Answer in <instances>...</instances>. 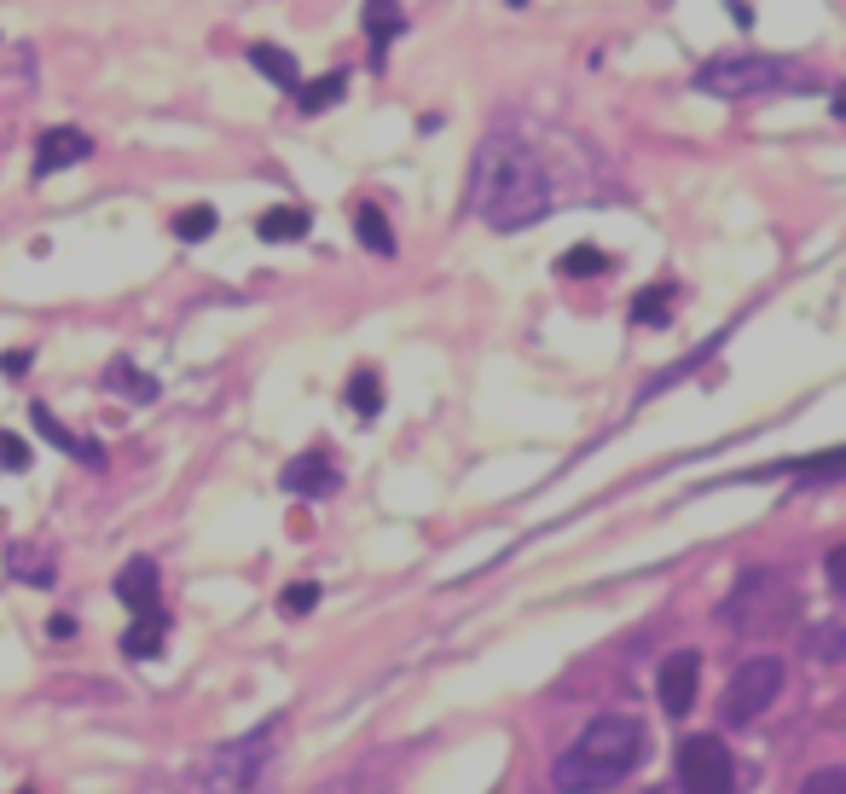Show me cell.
I'll return each mask as SVG.
<instances>
[{"instance_id":"obj_1","label":"cell","mask_w":846,"mask_h":794,"mask_svg":"<svg viewBox=\"0 0 846 794\" xmlns=\"http://www.w3.org/2000/svg\"><path fill=\"white\" fill-rule=\"evenodd\" d=\"M551 169L533 151V140H522L517 128H493L476 145L470 163V210L493 226V233H522L540 226L551 215Z\"/></svg>"},{"instance_id":"obj_2","label":"cell","mask_w":846,"mask_h":794,"mask_svg":"<svg viewBox=\"0 0 846 794\" xmlns=\"http://www.w3.org/2000/svg\"><path fill=\"white\" fill-rule=\"evenodd\" d=\"M638 754H644V720H632V713H603V720H592L574 742L569 754L557 760L551 783L562 794H598V788H614Z\"/></svg>"},{"instance_id":"obj_3","label":"cell","mask_w":846,"mask_h":794,"mask_svg":"<svg viewBox=\"0 0 846 794\" xmlns=\"http://www.w3.org/2000/svg\"><path fill=\"white\" fill-rule=\"evenodd\" d=\"M696 88L713 99H765V93H817L824 75L801 59H772V53H725L696 70Z\"/></svg>"},{"instance_id":"obj_4","label":"cell","mask_w":846,"mask_h":794,"mask_svg":"<svg viewBox=\"0 0 846 794\" xmlns=\"http://www.w3.org/2000/svg\"><path fill=\"white\" fill-rule=\"evenodd\" d=\"M278 736H285V720H267L262 731L215 749L203 765V794H262L278 765Z\"/></svg>"},{"instance_id":"obj_5","label":"cell","mask_w":846,"mask_h":794,"mask_svg":"<svg viewBox=\"0 0 846 794\" xmlns=\"http://www.w3.org/2000/svg\"><path fill=\"white\" fill-rule=\"evenodd\" d=\"M788 614H794V586L777 569H748L725 598V627L736 632H777L788 627Z\"/></svg>"},{"instance_id":"obj_6","label":"cell","mask_w":846,"mask_h":794,"mask_svg":"<svg viewBox=\"0 0 846 794\" xmlns=\"http://www.w3.org/2000/svg\"><path fill=\"white\" fill-rule=\"evenodd\" d=\"M783 679H788V668H783L777 655L742 661V668L731 673V684H725V696H720V720L725 725H754L760 713L783 696Z\"/></svg>"},{"instance_id":"obj_7","label":"cell","mask_w":846,"mask_h":794,"mask_svg":"<svg viewBox=\"0 0 846 794\" xmlns=\"http://www.w3.org/2000/svg\"><path fill=\"white\" fill-rule=\"evenodd\" d=\"M679 794H731V749L720 736H684L679 742Z\"/></svg>"},{"instance_id":"obj_8","label":"cell","mask_w":846,"mask_h":794,"mask_svg":"<svg viewBox=\"0 0 846 794\" xmlns=\"http://www.w3.org/2000/svg\"><path fill=\"white\" fill-rule=\"evenodd\" d=\"M696 684H702V655H696V650L666 655V661H661V673H655L661 713H673V720H684V713L696 708Z\"/></svg>"},{"instance_id":"obj_9","label":"cell","mask_w":846,"mask_h":794,"mask_svg":"<svg viewBox=\"0 0 846 794\" xmlns=\"http://www.w3.org/2000/svg\"><path fill=\"white\" fill-rule=\"evenodd\" d=\"M278 481H285V493H296V499H325V493H337V488H343V470L330 465V452L314 447V452L291 458Z\"/></svg>"},{"instance_id":"obj_10","label":"cell","mask_w":846,"mask_h":794,"mask_svg":"<svg viewBox=\"0 0 846 794\" xmlns=\"http://www.w3.org/2000/svg\"><path fill=\"white\" fill-rule=\"evenodd\" d=\"M93 157V140L82 134V128H47L41 145H35V181H47V174H59L70 163Z\"/></svg>"},{"instance_id":"obj_11","label":"cell","mask_w":846,"mask_h":794,"mask_svg":"<svg viewBox=\"0 0 846 794\" xmlns=\"http://www.w3.org/2000/svg\"><path fill=\"white\" fill-rule=\"evenodd\" d=\"M157 562H151V557H128L122 562V574H116V598L128 603V609H157Z\"/></svg>"},{"instance_id":"obj_12","label":"cell","mask_w":846,"mask_h":794,"mask_svg":"<svg viewBox=\"0 0 846 794\" xmlns=\"http://www.w3.org/2000/svg\"><path fill=\"white\" fill-rule=\"evenodd\" d=\"M360 23H366V35H371V47H377L371 59L383 64V53H389V41L406 30V12H400V0H366Z\"/></svg>"},{"instance_id":"obj_13","label":"cell","mask_w":846,"mask_h":794,"mask_svg":"<svg viewBox=\"0 0 846 794\" xmlns=\"http://www.w3.org/2000/svg\"><path fill=\"white\" fill-rule=\"evenodd\" d=\"M249 64L262 70L273 88H285V93H296V88H302V70H296V59L285 53V47H273V41H255V47H249Z\"/></svg>"},{"instance_id":"obj_14","label":"cell","mask_w":846,"mask_h":794,"mask_svg":"<svg viewBox=\"0 0 846 794\" xmlns=\"http://www.w3.org/2000/svg\"><path fill=\"white\" fill-rule=\"evenodd\" d=\"M163 627H169V614L163 609H140V621L122 632V650L145 661V655H163Z\"/></svg>"},{"instance_id":"obj_15","label":"cell","mask_w":846,"mask_h":794,"mask_svg":"<svg viewBox=\"0 0 846 794\" xmlns=\"http://www.w3.org/2000/svg\"><path fill=\"white\" fill-rule=\"evenodd\" d=\"M307 226H314V215H307L302 203H278V210L262 215V226H255V233H262L267 244H291V238H307Z\"/></svg>"},{"instance_id":"obj_16","label":"cell","mask_w":846,"mask_h":794,"mask_svg":"<svg viewBox=\"0 0 846 794\" xmlns=\"http://www.w3.org/2000/svg\"><path fill=\"white\" fill-rule=\"evenodd\" d=\"M30 418H35V429L47 435V441H53V447H64L70 458H82V465H99V458H105L93 441H82V435H70V429H64L53 413H47V406H30Z\"/></svg>"},{"instance_id":"obj_17","label":"cell","mask_w":846,"mask_h":794,"mask_svg":"<svg viewBox=\"0 0 846 794\" xmlns=\"http://www.w3.org/2000/svg\"><path fill=\"white\" fill-rule=\"evenodd\" d=\"M105 389H116V395H128V400H140V406H151L163 389H157V377H145V371H134L128 360H111L105 366Z\"/></svg>"},{"instance_id":"obj_18","label":"cell","mask_w":846,"mask_h":794,"mask_svg":"<svg viewBox=\"0 0 846 794\" xmlns=\"http://www.w3.org/2000/svg\"><path fill=\"white\" fill-rule=\"evenodd\" d=\"M7 574L30 580V586H53V557H47L41 546H12L7 551Z\"/></svg>"},{"instance_id":"obj_19","label":"cell","mask_w":846,"mask_h":794,"mask_svg":"<svg viewBox=\"0 0 846 794\" xmlns=\"http://www.w3.org/2000/svg\"><path fill=\"white\" fill-rule=\"evenodd\" d=\"M354 233L371 255H395V233H389V215L377 210V203H360V215H354Z\"/></svg>"},{"instance_id":"obj_20","label":"cell","mask_w":846,"mask_h":794,"mask_svg":"<svg viewBox=\"0 0 846 794\" xmlns=\"http://www.w3.org/2000/svg\"><path fill=\"white\" fill-rule=\"evenodd\" d=\"M632 319L638 325H666L673 319V285H644L632 296Z\"/></svg>"},{"instance_id":"obj_21","label":"cell","mask_w":846,"mask_h":794,"mask_svg":"<svg viewBox=\"0 0 846 794\" xmlns=\"http://www.w3.org/2000/svg\"><path fill=\"white\" fill-rule=\"evenodd\" d=\"M603 267H609V255H603L598 244H574V250L557 255V273H562V278H598Z\"/></svg>"},{"instance_id":"obj_22","label":"cell","mask_w":846,"mask_h":794,"mask_svg":"<svg viewBox=\"0 0 846 794\" xmlns=\"http://www.w3.org/2000/svg\"><path fill=\"white\" fill-rule=\"evenodd\" d=\"M348 406H354L360 418H371L377 406H383V383H377V371H371V366H360V371L348 377Z\"/></svg>"},{"instance_id":"obj_23","label":"cell","mask_w":846,"mask_h":794,"mask_svg":"<svg viewBox=\"0 0 846 794\" xmlns=\"http://www.w3.org/2000/svg\"><path fill=\"white\" fill-rule=\"evenodd\" d=\"M296 99H302V111H307V116H319L325 105H337V99H343V75L330 70V75H319V82L296 88Z\"/></svg>"},{"instance_id":"obj_24","label":"cell","mask_w":846,"mask_h":794,"mask_svg":"<svg viewBox=\"0 0 846 794\" xmlns=\"http://www.w3.org/2000/svg\"><path fill=\"white\" fill-rule=\"evenodd\" d=\"M210 233H215V210H210V203L174 215V238H210Z\"/></svg>"},{"instance_id":"obj_25","label":"cell","mask_w":846,"mask_h":794,"mask_svg":"<svg viewBox=\"0 0 846 794\" xmlns=\"http://www.w3.org/2000/svg\"><path fill=\"white\" fill-rule=\"evenodd\" d=\"M314 603H319V586L314 580H296V586H285V598H278V609H285V614H307Z\"/></svg>"},{"instance_id":"obj_26","label":"cell","mask_w":846,"mask_h":794,"mask_svg":"<svg viewBox=\"0 0 846 794\" xmlns=\"http://www.w3.org/2000/svg\"><path fill=\"white\" fill-rule=\"evenodd\" d=\"M794 794H846V772H840V765H824V772H812Z\"/></svg>"},{"instance_id":"obj_27","label":"cell","mask_w":846,"mask_h":794,"mask_svg":"<svg viewBox=\"0 0 846 794\" xmlns=\"http://www.w3.org/2000/svg\"><path fill=\"white\" fill-rule=\"evenodd\" d=\"M840 638H846V632H840L835 621H824V627H817V632H812V644H806V650H812L817 661H835V655L846 650V644H840Z\"/></svg>"},{"instance_id":"obj_28","label":"cell","mask_w":846,"mask_h":794,"mask_svg":"<svg viewBox=\"0 0 846 794\" xmlns=\"http://www.w3.org/2000/svg\"><path fill=\"white\" fill-rule=\"evenodd\" d=\"M0 465H7V470H30V447H23L18 435H0Z\"/></svg>"},{"instance_id":"obj_29","label":"cell","mask_w":846,"mask_h":794,"mask_svg":"<svg viewBox=\"0 0 846 794\" xmlns=\"http://www.w3.org/2000/svg\"><path fill=\"white\" fill-rule=\"evenodd\" d=\"M824 569H829V592H846V551H840V546L829 551V562H824Z\"/></svg>"},{"instance_id":"obj_30","label":"cell","mask_w":846,"mask_h":794,"mask_svg":"<svg viewBox=\"0 0 846 794\" xmlns=\"http://www.w3.org/2000/svg\"><path fill=\"white\" fill-rule=\"evenodd\" d=\"M0 371H7V377H23V371H30V354H7V360H0Z\"/></svg>"},{"instance_id":"obj_31","label":"cell","mask_w":846,"mask_h":794,"mask_svg":"<svg viewBox=\"0 0 846 794\" xmlns=\"http://www.w3.org/2000/svg\"><path fill=\"white\" fill-rule=\"evenodd\" d=\"M47 632H53V638H75V621H70V614H53V621H47Z\"/></svg>"},{"instance_id":"obj_32","label":"cell","mask_w":846,"mask_h":794,"mask_svg":"<svg viewBox=\"0 0 846 794\" xmlns=\"http://www.w3.org/2000/svg\"><path fill=\"white\" fill-rule=\"evenodd\" d=\"M319 794H354V788H348V783H337V788H319Z\"/></svg>"},{"instance_id":"obj_33","label":"cell","mask_w":846,"mask_h":794,"mask_svg":"<svg viewBox=\"0 0 846 794\" xmlns=\"http://www.w3.org/2000/svg\"><path fill=\"white\" fill-rule=\"evenodd\" d=\"M650 794H679V788H650Z\"/></svg>"},{"instance_id":"obj_34","label":"cell","mask_w":846,"mask_h":794,"mask_svg":"<svg viewBox=\"0 0 846 794\" xmlns=\"http://www.w3.org/2000/svg\"><path fill=\"white\" fill-rule=\"evenodd\" d=\"M510 7H522V0H510Z\"/></svg>"}]
</instances>
